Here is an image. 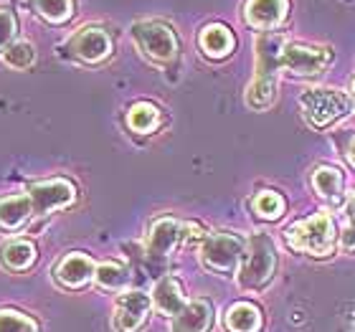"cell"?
<instances>
[{"instance_id": "32", "label": "cell", "mask_w": 355, "mask_h": 332, "mask_svg": "<svg viewBox=\"0 0 355 332\" xmlns=\"http://www.w3.org/2000/svg\"><path fill=\"white\" fill-rule=\"evenodd\" d=\"M348 213H350V218H355V195L350 198V203H348Z\"/></svg>"}, {"instance_id": "26", "label": "cell", "mask_w": 355, "mask_h": 332, "mask_svg": "<svg viewBox=\"0 0 355 332\" xmlns=\"http://www.w3.org/2000/svg\"><path fill=\"white\" fill-rule=\"evenodd\" d=\"M254 208H257V213H259L261 218H272L274 221V218H279V216L284 213V198H282L279 193L264 191L254 198Z\"/></svg>"}, {"instance_id": "20", "label": "cell", "mask_w": 355, "mask_h": 332, "mask_svg": "<svg viewBox=\"0 0 355 332\" xmlns=\"http://www.w3.org/2000/svg\"><path fill=\"white\" fill-rule=\"evenodd\" d=\"M274 96H277V82H274V76H257L249 89H246V104L252 107V110H269L274 104Z\"/></svg>"}, {"instance_id": "15", "label": "cell", "mask_w": 355, "mask_h": 332, "mask_svg": "<svg viewBox=\"0 0 355 332\" xmlns=\"http://www.w3.org/2000/svg\"><path fill=\"white\" fill-rule=\"evenodd\" d=\"M31 216H36L31 195H10L0 200V229L3 231L23 229L31 221Z\"/></svg>"}, {"instance_id": "30", "label": "cell", "mask_w": 355, "mask_h": 332, "mask_svg": "<svg viewBox=\"0 0 355 332\" xmlns=\"http://www.w3.org/2000/svg\"><path fill=\"white\" fill-rule=\"evenodd\" d=\"M185 231H188V234H185V238H188V241H198V238L203 236V234H200V226H196V223L185 226Z\"/></svg>"}, {"instance_id": "23", "label": "cell", "mask_w": 355, "mask_h": 332, "mask_svg": "<svg viewBox=\"0 0 355 332\" xmlns=\"http://www.w3.org/2000/svg\"><path fill=\"white\" fill-rule=\"evenodd\" d=\"M312 185H315V191L322 195V198H338L343 191V175L340 170L335 168H318L315 170V175H312Z\"/></svg>"}, {"instance_id": "11", "label": "cell", "mask_w": 355, "mask_h": 332, "mask_svg": "<svg viewBox=\"0 0 355 332\" xmlns=\"http://www.w3.org/2000/svg\"><path fill=\"white\" fill-rule=\"evenodd\" d=\"M214 325V307L206 299H193L173 317L171 332H208Z\"/></svg>"}, {"instance_id": "12", "label": "cell", "mask_w": 355, "mask_h": 332, "mask_svg": "<svg viewBox=\"0 0 355 332\" xmlns=\"http://www.w3.org/2000/svg\"><path fill=\"white\" fill-rule=\"evenodd\" d=\"M183 236L180 223L173 218H160L153 223V229L148 234V254L153 259H168L175 249V244Z\"/></svg>"}, {"instance_id": "14", "label": "cell", "mask_w": 355, "mask_h": 332, "mask_svg": "<svg viewBox=\"0 0 355 332\" xmlns=\"http://www.w3.org/2000/svg\"><path fill=\"white\" fill-rule=\"evenodd\" d=\"M284 38L279 33H264L257 41V76H269L272 79L277 74V69L282 67V53H284Z\"/></svg>"}, {"instance_id": "9", "label": "cell", "mask_w": 355, "mask_h": 332, "mask_svg": "<svg viewBox=\"0 0 355 332\" xmlns=\"http://www.w3.org/2000/svg\"><path fill=\"white\" fill-rule=\"evenodd\" d=\"M69 51L84 64H99L112 53V38L102 28H82L69 41Z\"/></svg>"}, {"instance_id": "27", "label": "cell", "mask_w": 355, "mask_h": 332, "mask_svg": "<svg viewBox=\"0 0 355 332\" xmlns=\"http://www.w3.org/2000/svg\"><path fill=\"white\" fill-rule=\"evenodd\" d=\"M0 332H38L36 322L15 310H0Z\"/></svg>"}, {"instance_id": "8", "label": "cell", "mask_w": 355, "mask_h": 332, "mask_svg": "<svg viewBox=\"0 0 355 332\" xmlns=\"http://www.w3.org/2000/svg\"><path fill=\"white\" fill-rule=\"evenodd\" d=\"M153 310V299L145 292H125L114 304V330L137 332Z\"/></svg>"}, {"instance_id": "22", "label": "cell", "mask_w": 355, "mask_h": 332, "mask_svg": "<svg viewBox=\"0 0 355 332\" xmlns=\"http://www.w3.org/2000/svg\"><path fill=\"white\" fill-rule=\"evenodd\" d=\"M157 122H160V112H157L155 104L140 102L127 112V125L132 127L135 132H142V134L153 132L157 127Z\"/></svg>"}, {"instance_id": "18", "label": "cell", "mask_w": 355, "mask_h": 332, "mask_svg": "<svg viewBox=\"0 0 355 332\" xmlns=\"http://www.w3.org/2000/svg\"><path fill=\"white\" fill-rule=\"evenodd\" d=\"M33 261H36V246L31 241L15 238V241H8V244L0 246V264L8 266L10 272H23Z\"/></svg>"}, {"instance_id": "21", "label": "cell", "mask_w": 355, "mask_h": 332, "mask_svg": "<svg viewBox=\"0 0 355 332\" xmlns=\"http://www.w3.org/2000/svg\"><path fill=\"white\" fill-rule=\"evenodd\" d=\"M94 281L102 289H110V292H122V289L130 284V269L117 261H104L102 266H96Z\"/></svg>"}, {"instance_id": "4", "label": "cell", "mask_w": 355, "mask_h": 332, "mask_svg": "<svg viewBox=\"0 0 355 332\" xmlns=\"http://www.w3.org/2000/svg\"><path fill=\"white\" fill-rule=\"evenodd\" d=\"M244 238L239 234H214L200 246V261L211 272L231 277L236 272L239 259L244 256Z\"/></svg>"}, {"instance_id": "19", "label": "cell", "mask_w": 355, "mask_h": 332, "mask_svg": "<svg viewBox=\"0 0 355 332\" xmlns=\"http://www.w3.org/2000/svg\"><path fill=\"white\" fill-rule=\"evenodd\" d=\"M261 312L249 302L231 304L226 312V330L229 332H259Z\"/></svg>"}, {"instance_id": "13", "label": "cell", "mask_w": 355, "mask_h": 332, "mask_svg": "<svg viewBox=\"0 0 355 332\" xmlns=\"http://www.w3.org/2000/svg\"><path fill=\"white\" fill-rule=\"evenodd\" d=\"M289 10L287 0H246V23L254 28H277Z\"/></svg>"}, {"instance_id": "25", "label": "cell", "mask_w": 355, "mask_h": 332, "mask_svg": "<svg viewBox=\"0 0 355 332\" xmlns=\"http://www.w3.org/2000/svg\"><path fill=\"white\" fill-rule=\"evenodd\" d=\"M3 61H6L10 69H28L33 61H36V49L28 41H15L6 49L3 53Z\"/></svg>"}, {"instance_id": "1", "label": "cell", "mask_w": 355, "mask_h": 332, "mask_svg": "<svg viewBox=\"0 0 355 332\" xmlns=\"http://www.w3.org/2000/svg\"><path fill=\"white\" fill-rule=\"evenodd\" d=\"M277 269V249L266 234H254L244 251V266L239 274V284L244 289H264Z\"/></svg>"}, {"instance_id": "3", "label": "cell", "mask_w": 355, "mask_h": 332, "mask_svg": "<svg viewBox=\"0 0 355 332\" xmlns=\"http://www.w3.org/2000/svg\"><path fill=\"white\" fill-rule=\"evenodd\" d=\"M300 110H302L307 125L322 130V127L345 117L350 102L343 91H335V89H307L300 96Z\"/></svg>"}, {"instance_id": "16", "label": "cell", "mask_w": 355, "mask_h": 332, "mask_svg": "<svg viewBox=\"0 0 355 332\" xmlns=\"http://www.w3.org/2000/svg\"><path fill=\"white\" fill-rule=\"evenodd\" d=\"M153 304L157 307L160 315H168V317H175L178 312L183 310L185 304V297H183V289L178 284V279L173 277H165L155 284L153 289Z\"/></svg>"}, {"instance_id": "2", "label": "cell", "mask_w": 355, "mask_h": 332, "mask_svg": "<svg viewBox=\"0 0 355 332\" xmlns=\"http://www.w3.org/2000/svg\"><path fill=\"white\" fill-rule=\"evenodd\" d=\"M287 244L297 251H307L312 256H327L335 246V226L327 213H318L307 221L292 223L287 229Z\"/></svg>"}, {"instance_id": "28", "label": "cell", "mask_w": 355, "mask_h": 332, "mask_svg": "<svg viewBox=\"0 0 355 332\" xmlns=\"http://www.w3.org/2000/svg\"><path fill=\"white\" fill-rule=\"evenodd\" d=\"M15 30H18V26H15V15L10 13L8 8H0V51L13 44Z\"/></svg>"}, {"instance_id": "10", "label": "cell", "mask_w": 355, "mask_h": 332, "mask_svg": "<svg viewBox=\"0 0 355 332\" xmlns=\"http://www.w3.org/2000/svg\"><path fill=\"white\" fill-rule=\"evenodd\" d=\"M94 274H96V266L87 254H69L56 266V281H59L61 287H69V289L84 287L87 281L94 279Z\"/></svg>"}, {"instance_id": "33", "label": "cell", "mask_w": 355, "mask_h": 332, "mask_svg": "<svg viewBox=\"0 0 355 332\" xmlns=\"http://www.w3.org/2000/svg\"><path fill=\"white\" fill-rule=\"evenodd\" d=\"M353 102H355V82H353Z\"/></svg>"}, {"instance_id": "31", "label": "cell", "mask_w": 355, "mask_h": 332, "mask_svg": "<svg viewBox=\"0 0 355 332\" xmlns=\"http://www.w3.org/2000/svg\"><path fill=\"white\" fill-rule=\"evenodd\" d=\"M348 160H350V165H355V140L350 142V148H348Z\"/></svg>"}, {"instance_id": "24", "label": "cell", "mask_w": 355, "mask_h": 332, "mask_svg": "<svg viewBox=\"0 0 355 332\" xmlns=\"http://www.w3.org/2000/svg\"><path fill=\"white\" fill-rule=\"evenodd\" d=\"M33 8L49 23H64L74 13V3L71 0H33Z\"/></svg>"}, {"instance_id": "6", "label": "cell", "mask_w": 355, "mask_h": 332, "mask_svg": "<svg viewBox=\"0 0 355 332\" xmlns=\"http://www.w3.org/2000/svg\"><path fill=\"white\" fill-rule=\"evenodd\" d=\"M330 64V51L320 46H300L289 44L282 53V69L292 76H318Z\"/></svg>"}, {"instance_id": "7", "label": "cell", "mask_w": 355, "mask_h": 332, "mask_svg": "<svg viewBox=\"0 0 355 332\" xmlns=\"http://www.w3.org/2000/svg\"><path fill=\"white\" fill-rule=\"evenodd\" d=\"M31 200H33V211L36 216H46L51 211H59V208H67L74 203L76 198V188L64 177H51V180H44V183H36L28 191Z\"/></svg>"}, {"instance_id": "17", "label": "cell", "mask_w": 355, "mask_h": 332, "mask_svg": "<svg viewBox=\"0 0 355 332\" xmlns=\"http://www.w3.org/2000/svg\"><path fill=\"white\" fill-rule=\"evenodd\" d=\"M200 49L206 56L211 59H223V56H229L231 49H234V36H231V30L226 26H206V28L200 30V38H198Z\"/></svg>"}, {"instance_id": "29", "label": "cell", "mask_w": 355, "mask_h": 332, "mask_svg": "<svg viewBox=\"0 0 355 332\" xmlns=\"http://www.w3.org/2000/svg\"><path fill=\"white\" fill-rule=\"evenodd\" d=\"M343 246H345V249H355V229L343 231Z\"/></svg>"}, {"instance_id": "5", "label": "cell", "mask_w": 355, "mask_h": 332, "mask_svg": "<svg viewBox=\"0 0 355 332\" xmlns=\"http://www.w3.org/2000/svg\"><path fill=\"white\" fill-rule=\"evenodd\" d=\"M132 36L145 56L155 61H173L178 53V38L168 26L155 21H140L132 26Z\"/></svg>"}]
</instances>
